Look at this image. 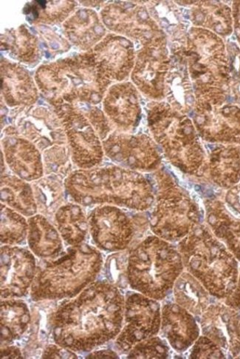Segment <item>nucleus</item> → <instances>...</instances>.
Wrapping results in <instances>:
<instances>
[{"instance_id": "nucleus-17", "label": "nucleus", "mask_w": 240, "mask_h": 359, "mask_svg": "<svg viewBox=\"0 0 240 359\" xmlns=\"http://www.w3.org/2000/svg\"><path fill=\"white\" fill-rule=\"evenodd\" d=\"M162 337L177 353L188 352L201 336L202 330L196 317L174 302L162 306Z\"/></svg>"}, {"instance_id": "nucleus-33", "label": "nucleus", "mask_w": 240, "mask_h": 359, "mask_svg": "<svg viewBox=\"0 0 240 359\" xmlns=\"http://www.w3.org/2000/svg\"><path fill=\"white\" fill-rule=\"evenodd\" d=\"M171 347L167 341L157 336L137 344L127 354L128 358H168Z\"/></svg>"}, {"instance_id": "nucleus-9", "label": "nucleus", "mask_w": 240, "mask_h": 359, "mask_svg": "<svg viewBox=\"0 0 240 359\" xmlns=\"http://www.w3.org/2000/svg\"><path fill=\"white\" fill-rule=\"evenodd\" d=\"M15 128L41 152L45 175L65 180L71 171V150L59 117L43 107L22 108L16 114Z\"/></svg>"}, {"instance_id": "nucleus-31", "label": "nucleus", "mask_w": 240, "mask_h": 359, "mask_svg": "<svg viewBox=\"0 0 240 359\" xmlns=\"http://www.w3.org/2000/svg\"><path fill=\"white\" fill-rule=\"evenodd\" d=\"M29 224L19 212L1 204V244L17 246L28 238Z\"/></svg>"}, {"instance_id": "nucleus-38", "label": "nucleus", "mask_w": 240, "mask_h": 359, "mask_svg": "<svg viewBox=\"0 0 240 359\" xmlns=\"http://www.w3.org/2000/svg\"><path fill=\"white\" fill-rule=\"evenodd\" d=\"M224 303L230 306V308L240 311V269L236 286L232 294L224 299Z\"/></svg>"}, {"instance_id": "nucleus-11", "label": "nucleus", "mask_w": 240, "mask_h": 359, "mask_svg": "<svg viewBox=\"0 0 240 359\" xmlns=\"http://www.w3.org/2000/svg\"><path fill=\"white\" fill-rule=\"evenodd\" d=\"M161 326L162 305L160 301L135 290L127 292L123 327L115 339V350L128 354L139 342L157 336Z\"/></svg>"}, {"instance_id": "nucleus-6", "label": "nucleus", "mask_w": 240, "mask_h": 359, "mask_svg": "<svg viewBox=\"0 0 240 359\" xmlns=\"http://www.w3.org/2000/svg\"><path fill=\"white\" fill-rule=\"evenodd\" d=\"M36 81L50 103L97 104L109 83L100 74L91 56L66 59L38 69Z\"/></svg>"}, {"instance_id": "nucleus-7", "label": "nucleus", "mask_w": 240, "mask_h": 359, "mask_svg": "<svg viewBox=\"0 0 240 359\" xmlns=\"http://www.w3.org/2000/svg\"><path fill=\"white\" fill-rule=\"evenodd\" d=\"M155 201L150 208L149 225L156 236L179 243L201 224L202 212L190 194L164 169L153 172Z\"/></svg>"}, {"instance_id": "nucleus-30", "label": "nucleus", "mask_w": 240, "mask_h": 359, "mask_svg": "<svg viewBox=\"0 0 240 359\" xmlns=\"http://www.w3.org/2000/svg\"><path fill=\"white\" fill-rule=\"evenodd\" d=\"M210 174L223 188H231L240 178V154L237 149H216L210 158Z\"/></svg>"}, {"instance_id": "nucleus-3", "label": "nucleus", "mask_w": 240, "mask_h": 359, "mask_svg": "<svg viewBox=\"0 0 240 359\" xmlns=\"http://www.w3.org/2000/svg\"><path fill=\"white\" fill-rule=\"evenodd\" d=\"M103 267L97 248L86 243L71 246L59 257L37 265L31 299L38 302L73 298L94 283Z\"/></svg>"}, {"instance_id": "nucleus-19", "label": "nucleus", "mask_w": 240, "mask_h": 359, "mask_svg": "<svg viewBox=\"0 0 240 359\" xmlns=\"http://www.w3.org/2000/svg\"><path fill=\"white\" fill-rule=\"evenodd\" d=\"M169 60L161 46L151 45L141 53L133 71V81L144 95L156 100L164 97V77Z\"/></svg>"}, {"instance_id": "nucleus-20", "label": "nucleus", "mask_w": 240, "mask_h": 359, "mask_svg": "<svg viewBox=\"0 0 240 359\" xmlns=\"http://www.w3.org/2000/svg\"><path fill=\"white\" fill-rule=\"evenodd\" d=\"M104 111L119 130L135 128L141 117L138 92L129 83L112 87L103 102Z\"/></svg>"}, {"instance_id": "nucleus-24", "label": "nucleus", "mask_w": 240, "mask_h": 359, "mask_svg": "<svg viewBox=\"0 0 240 359\" xmlns=\"http://www.w3.org/2000/svg\"><path fill=\"white\" fill-rule=\"evenodd\" d=\"M32 316L26 302L17 298L1 302V347L20 340L30 328Z\"/></svg>"}, {"instance_id": "nucleus-37", "label": "nucleus", "mask_w": 240, "mask_h": 359, "mask_svg": "<svg viewBox=\"0 0 240 359\" xmlns=\"http://www.w3.org/2000/svg\"><path fill=\"white\" fill-rule=\"evenodd\" d=\"M225 201L237 215H240V185L235 186L226 194Z\"/></svg>"}, {"instance_id": "nucleus-26", "label": "nucleus", "mask_w": 240, "mask_h": 359, "mask_svg": "<svg viewBox=\"0 0 240 359\" xmlns=\"http://www.w3.org/2000/svg\"><path fill=\"white\" fill-rule=\"evenodd\" d=\"M1 203L25 217H31L38 212L31 183L15 175L2 174Z\"/></svg>"}, {"instance_id": "nucleus-4", "label": "nucleus", "mask_w": 240, "mask_h": 359, "mask_svg": "<svg viewBox=\"0 0 240 359\" xmlns=\"http://www.w3.org/2000/svg\"><path fill=\"white\" fill-rule=\"evenodd\" d=\"M184 269L202 283L209 294L218 299L227 298L239 276L237 259L204 224H199L181 242Z\"/></svg>"}, {"instance_id": "nucleus-23", "label": "nucleus", "mask_w": 240, "mask_h": 359, "mask_svg": "<svg viewBox=\"0 0 240 359\" xmlns=\"http://www.w3.org/2000/svg\"><path fill=\"white\" fill-rule=\"evenodd\" d=\"M2 92L10 107H29L37 99V90L30 76L15 65L2 67Z\"/></svg>"}, {"instance_id": "nucleus-13", "label": "nucleus", "mask_w": 240, "mask_h": 359, "mask_svg": "<svg viewBox=\"0 0 240 359\" xmlns=\"http://www.w3.org/2000/svg\"><path fill=\"white\" fill-rule=\"evenodd\" d=\"M104 151L118 166L137 172H154L162 163L156 143L145 135L113 133L103 142Z\"/></svg>"}, {"instance_id": "nucleus-14", "label": "nucleus", "mask_w": 240, "mask_h": 359, "mask_svg": "<svg viewBox=\"0 0 240 359\" xmlns=\"http://www.w3.org/2000/svg\"><path fill=\"white\" fill-rule=\"evenodd\" d=\"M35 255L19 246L1 248V298H22L31 292L36 273Z\"/></svg>"}, {"instance_id": "nucleus-12", "label": "nucleus", "mask_w": 240, "mask_h": 359, "mask_svg": "<svg viewBox=\"0 0 240 359\" xmlns=\"http://www.w3.org/2000/svg\"><path fill=\"white\" fill-rule=\"evenodd\" d=\"M89 230L97 248L108 252L126 250L135 236V226L119 207L101 205L88 216Z\"/></svg>"}, {"instance_id": "nucleus-1", "label": "nucleus", "mask_w": 240, "mask_h": 359, "mask_svg": "<svg viewBox=\"0 0 240 359\" xmlns=\"http://www.w3.org/2000/svg\"><path fill=\"white\" fill-rule=\"evenodd\" d=\"M125 307L121 290L106 280L92 283L52 313L53 341L75 353H90L117 338L123 327Z\"/></svg>"}, {"instance_id": "nucleus-8", "label": "nucleus", "mask_w": 240, "mask_h": 359, "mask_svg": "<svg viewBox=\"0 0 240 359\" xmlns=\"http://www.w3.org/2000/svg\"><path fill=\"white\" fill-rule=\"evenodd\" d=\"M148 124L155 142L169 161L185 175L201 176L204 152L191 119L166 102L148 111Z\"/></svg>"}, {"instance_id": "nucleus-18", "label": "nucleus", "mask_w": 240, "mask_h": 359, "mask_svg": "<svg viewBox=\"0 0 240 359\" xmlns=\"http://www.w3.org/2000/svg\"><path fill=\"white\" fill-rule=\"evenodd\" d=\"M91 57L106 81H121L134 65V48L127 39L109 35L97 46Z\"/></svg>"}, {"instance_id": "nucleus-25", "label": "nucleus", "mask_w": 240, "mask_h": 359, "mask_svg": "<svg viewBox=\"0 0 240 359\" xmlns=\"http://www.w3.org/2000/svg\"><path fill=\"white\" fill-rule=\"evenodd\" d=\"M172 294L175 302L195 317H201L210 304L209 292L201 282L185 271L177 278Z\"/></svg>"}, {"instance_id": "nucleus-27", "label": "nucleus", "mask_w": 240, "mask_h": 359, "mask_svg": "<svg viewBox=\"0 0 240 359\" xmlns=\"http://www.w3.org/2000/svg\"><path fill=\"white\" fill-rule=\"evenodd\" d=\"M55 222L66 244L75 246L84 243L90 230L88 218L82 205L64 204L57 212Z\"/></svg>"}, {"instance_id": "nucleus-16", "label": "nucleus", "mask_w": 240, "mask_h": 359, "mask_svg": "<svg viewBox=\"0 0 240 359\" xmlns=\"http://www.w3.org/2000/svg\"><path fill=\"white\" fill-rule=\"evenodd\" d=\"M4 135L6 161L13 175L29 182L44 177L43 158L36 146L21 136L15 127L7 128Z\"/></svg>"}, {"instance_id": "nucleus-39", "label": "nucleus", "mask_w": 240, "mask_h": 359, "mask_svg": "<svg viewBox=\"0 0 240 359\" xmlns=\"http://www.w3.org/2000/svg\"><path fill=\"white\" fill-rule=\"evenodd\" d=\"M1 358H24L21 350L17 346L7 345L1 347Z\"/></svg>"}, {"instance_id": "nucleus-5", "label": "nucleus", "mask_w": 240, "mask_h": 359, "mask_svg": "<svg viewBox=\"0 0 240 359\" xmlns=\"http://www.w3.org/2000/svg\"><path fill=\"white\" fill-rule=\"evenodd\" d=\"M184 266L178 248L152 235L129 252V287L146 297L163 301L169 296Z\"/></svg>"}, {"instance_id": "nucleus-32", "label": "nucleus", "mask_w": 240, "mask_h": 359, "mask_svg": "<svg viewBox=\"0 0 240 359\" xmlns=\"http://www.w3.org/2000/svg\"><path fill=\"white\" fill-rule=\"evenodd\" d=\"M129 252H116L106 259L104 268L106 281L119 289H125L129 286L127 278Z\"/></svg>"}, {"instance_id": "nucleus-21", "label": "nucleus", "mask_w": 240, "mask_h": 359, "mask_svg": "<svg viewBox=\"0 0 240 359\" xmlns=\"http://www.w3.org/2000/svg\"><path fill=\"white\" fill-rule=\"evenodd\" d=\"M204 205L206 220L211 231L240 262V219L233 216L220 201L210 199Z\"/></svg>"}, {"instance_id": "nucleus-15", "label": "nucleus", "mask_w": 240, "mask_h": 359, "mask_svg": "<svg viewBox=\"0 0 240 359\" xmlns=\"http://www.w3.org/2000/svg\"><path fill=\"white\" fill-rule=\"evenodd\" d=\"M202 334L232 357L240 355V316L225 303L210 304L199 317ZM226 355V354H225Z\"/></svg>"}, {"instance_id": "nucleus-35", "label": "nucleus", "mask_w": 240, "mask_h": 359, "mask_svg": "<svg viewBox=\"0 0 240 359\" xmlns=\"http://www.w3.org/2000/svg\"><path fill=\"white\" fill-rule=\"evenodd\" d=\"M188 358H225L226 355L219 346L206 336H199L190 350Z\"/></svg>"}, {"instance_id": "nucleus-40", "label": "nucleus", "mask_w": 240, "mask_h": 359, "mask_svg": "<svg viewBox=\"0 0 240 359\" xmlns=\"http://www.w3.org/2000/svg\"><path fill=\"white\" fill-rule=\"evenodd\" d=\"M87 358H119L118 353L112 350H101L90 353Z\"/></svg>"}, {"instance_id": "nucleus-28", "label": "nucleus", "mask_w": 240, "mask_h": 359, "mask_svg": "<svg viewBox=\"0 0 240 359\" xmlns=\"http://www.w3.org/2000/svg\"><path fill=\"white\" fill-rule=\"evenodd\" d=\"M63 179L57 175H45L31 183L38 212L49 220H55L58 210L65 203Z\"/></svg>"}, {"instance_id": "nucleus-29", "label": "nucleus", "mask_w": 240, "mask_h": 359, "mask_svg": "<svg viewBox=\"0 0 240 359\" xmlns=\"http://www.w3.org/2000/svg\"><path fill=\"white\" fill-rule=\"evenodd\" d=\"M64 26L71 41L82 48L92 46L104 34L96 13L90 10L78 11Z\"/></svg>"}, {"instance_id": "nucleus-22", "label": "nucleus", "mask_w": 240, "mask_h": 359, "mask_svg": "<svg viewBox=\"0 0 240 359\" xmlns=\"http://www.w3.org/2000/svg\"><path fill=\"white\" fill-rule=\"evenodd\" d=\"M29 247L38 258L50 260L64 252L63 239L57 229L42 215L29 219Z\"/></svg>"}, {"instance_id": "nucleus-10", "label": "nucleus", "mask_w": 240, "mask_h": 359, "mask_svg": "<svg viewBox=\"0 0 240 359\" xmlns=\"http://www.w3.org/2000/svg\"><path fill=\"white\" fill-rule=\"evenodd\" d=\"M68 139L72 161L80 169L97 167L102 161L104 148L97 129L77 104L55 107Z\"/></svg>"}, {"instance_id": "nucleus-36", "label": "nucleus", "mask_w": 240, "mask_h": 359, "mask_svg": "<svg viewBox=\"0 0 240 359\" xmlns=\"http://www.w3.org/2000/svg\"><path fill=\"white\" fill-rule=\"evenodd\" d=\"M43 358H78L75 352L61 347L57 344H49L45 346L43 352Z\"/></svg>"}, {"instance_id": "nucleus-34", "label": "nucleus", "mask_w": 240, "mask_h": 359, "mask_svg": "<svg viewBox=\"0 0 240 359\" xmlns=\"http://www.w3.org/2000/svg\"><path fill=\"white\" fill-rule=\"evenodd\" d=\"M10 46L13 55L24 62L34 60L36 44L34 37L27 32L18 31L10 34Z\"/></svg>"}, {"instance_id": "nucleus-2", "label": "nucleus", "mask_w": 240, "mask_h": 359, "mask_svg": "<svg viewBox=\"0 0 240 359\" xmlns=\"http://www.w3.org/2000/svg\"><path fill=\"white\" fill-rule=\"evenodd\" d=\"M64 183L66 193L84 207L111 205L142 212L150 210L155 201L150 180L120 166L76 170Z\"/></svg>"}]
</instances>
